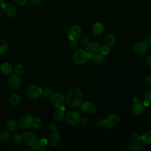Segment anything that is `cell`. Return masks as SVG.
I'll list each match as a JSON object with an SVG mask.
<instances>
[{"mask_svg": "<svg viewBox=\"0 0 151 151\" xmlns=\"http://www.w3.org/2000/svg\"><path fill=\"white\" fill-rule=\"evenodd\" d=\"M66 102L73 107L81 106L83 103V96L80 90L77 88H71L67 94Z\"/></svg>", "mask_w": 151, "mask_h": 151, "instance_id": "cell-1", "label": "cell"}, {"mask_svg": "<svg viewBox=\"0 0 151 151\" xmlns=\"http://www.w3.org/2000/svg\"><path fill=\"white\" fill-rule=\"evenodd\" d=\"M90 58V54L84 50H78L73 55V61L77 65L85 64Z\"/></svg>", "mask_w": 151, "mask_h": 151, "instance_id": "cell-2", "label": "cell"}, {"mask_svg": "<svg viewBox=\"0 0 151 151\" xmlns=\"http://www.w3.org/2000/svg\"><path fill=\"white\" fill-rule=\"evenodd\" d=\"M50 101L52 106L56 109H60L65 106V99L64 96L59 93H55L52 94Z\"/></svg>", "mask_w": 151, "mask_h": 151, "instance_id": "cell-3", "label": "cell"}, {"mask_svg": "<svg viewBox=\"0 0 151 151\" xmlns=\"http://www.w3.org/2000/svg\"><path fill=\"white\" fill-rule=\"evenodd\" d=\"M82 34V29L79 25H75L72 26L68 32V37L70 41H76L79 40Z\"/></svg>", "mask_w": 151, "mask_h": 151, "instance_id": "cell-4", "label": "cell"}, {"mask_svg": "<svg viewBox=\"0 0 151 151\" xmlns=\"http://www.w3.org/2000/svg\"><path fill=\"white\" fill-rule=\"evenodd\" d=\"M81 116L76 111H70L68 112L65 116L66 122L71 126L76 125L80 122Z\"/></svg>", "mask_w": 151, "mask_h": 151, "instance_id": "cell-5", "label": "cell"}, {"mask_svg": "<svg viewBox=\"0 0 151 151\" xmlns=\"http://www.w3.org/2000/svg\"><path fill=\"white\" fill-rule=\"evenodd\" d=\"M27 93L30 98L37 99L42 95V90L37 86L30 85L27 88Z\"/></svg>", "mask_w": 151, "mask_h": 151, "instance_id": "cell-6", "label": "cell"}, {"mask_svg": "<svg viewBox=\"0 0 151 151\" xmlns=\"http://www.w3.org/2000/svg\"><path fill=\"white\" fill-rule=\"evenodd\" d=\"M149 49V45L145 41H140L136 43L134 46V52L139 55H145Z\"/></svg>", "mask_w": 151, "mask_h": 151, "instance_id": "cell-7", "label": "cell"}, {"mask_svg": "<svg viewBox=\"0 0 151 151\" xmlns=\"http://www.w3.org/2000/svg\"><path fill=\"white\" fill-rule=\"evenodd\" d=\"M132 110L135 115H140L143 113L145 106L138 100L137 97H134L133 99V104L132 106Z\"/></svg>", "mask_w": 151, "mask_h": 151, "instance_id": "cell-8", "label": "cell"}, {"mask_svg": "<svg viewBox=\"0 0 151 151\" xmlns=\"http://www.w3.org/2000/svg\"><path fill=\"white\" fill-rule=\"evenodd\" d=\"M32 119H33V117L29 114L24 116L21 117L19 120L18 125L21 129H28V127H31Z\"/></svg>", "mask_w": 151, "mask_h": 151, "instance_id": "cell-9", "label": "cell"}, {"mask_svg": "<svg viewBox=\"0 0 151 151\" xmlns=\"http://www.w3.org/2000/svg\"><path fill=\"white\" fill-rule=\"evenodd\" d=\"M119 122V117L116 114H110L104 119V125L109 128L116 126Z\"/></svg>", "mask_w": 151, "mask_h": 151, "instance_id": "cell-10", "label": "cell"}, {"mask_svg": "<svg viewBox=\"0 0 151 151\" xmlns=\"http://www.w3.org/2000/svg\"><path fill=\"white\" fill-rule=\"evenodd\" d=\"M8 85L13 88H18L21 83V80L20 77L16 74H12L9 76L8 78Z\"/></svg>", "mask_w": 151, "mask_h": 151, "instance_id": "cell-11", "label": "cell"}, {"mask_svg": "<svg viewBox=\"0 0 151 151\" xmlns=\"http://www.w3.org/2000/svg\"><path fill=\"white\" fill-rule=\"evenodd\" d=\"M22 140H24V143L29 146H32L34 143L36 142L37 137L34 133L31 132H25L23 133L22 136Z\"/></svg>", "mask_w": 151, "mask_h": 151, "instance_id": "cell-12", "label": "cell"}, {"mask_svg": "<svg viewBox=\"0 0 151 151\" xmlns=\"http://www.w3.org/2000/svg\"><path fill=\"white\" fill-rule=\"evenodd\" d=\"M2 9L4 14L7 17H12L16 14V8L12 4H5Z\"/></svg>", "mask_w": 151, "mask_h": 151, "instance_id": "cell-13", "label": "cell"}, {"mask_svg": "<svg viewBox=\"0 0 151 151\" xmlns=\"http://www.w3.org/2000/svg\"><path fill=\"white\" fill-rule=\"evenodd\" d=\"M81 108L84 112L88 114H93L96 110V106L94 104V103L90 101H86L83 103Z\"/></svg>", "mask_w": 151, "mask_h": 151, "instance_id": "cell-14", "label": "cell"}, {"mask_svg": "<svg viewBox=\"0 0 151 151\" xmlns=\"http://www.w3.org/2000/svg\"><path fill=\"white\" fill-rule=\"evenodd\" d=\"M61 142V137L57 132H52L48 137V142L52 147L58 146Z\"/></svg>", "mask_w": 151, "mask_h": 151, "instance_id": "cell-15", "label": "cell"}, {"mask_svg": "<svg viewBox=\"0 0 151 151\" xmlns=\"http://www.w3.org/2000/svg\"><path fill=\"white\" fill-rule=\"evenodd\" d=\"M104 31V25L100 22L94 24L91 28V32L94 35L98 36L101 35Z\"/></svg>", "mask_w": 151, "mask_h": 151, "instance_id": "cell-16", "label": "cell"}, {"mask_svg": "<svg viewBox=\"0 0 151 151\" xmlns=\"http://www.w3.org/2000/svg\"><path fill=\"white\" fill-rule=\"evenodd\" d=\"M90 54L89 59L92 60L94 63L98 64H101L105 61V57L100 52H96L94 54Z\"/></svg>", "mask_w": 151, "mask_h": 151, "instance_id": "cell-17", "label": "cell"}, {"mask_svg": "<svg viewBox=\"0 0 151 151\" xmlns=\"http://www.w3.org/2000/svg\"><path fill=\"white\" fill-rule=\"evenodd\" d=\"M129 151H145L146 149L142 143L137 140H135L128 147Z\"/></svg>", "mask_w": 151, "mask_h": 151, "instance_id": "cell-18", "label": "cell"}, {"mask_svg": "<svg viewBox=\"0 0 151 151\" xmlns=\"http://www.w3.org/2000/svg\"><path fill=\"white\" fill-rule=\"evenodd\" d=\"M100 48H101V46L100 44L96 42H88V44L87 45L86 50L89 53L94 54V53L100 52Z\"/></svg>", "mask_w": 151, "mask_h": 151, "instance_id": "cell-19", "label": "cell"}, {"mask_svg": "<svg viewBox=\"0 0 151 151\" xmlns=\"http://www.w3.org/2000/svg\"><path fill=\"white\" fill-rule=\"evenodd\" d=\"M104 42L106 45L109 47H112L115 44V42H116V37L114 35L111 33L107 34L105 36Z\"/></svg>", "mask_w": 151, "mask_h": 151, "instance_id": "cell-20", "label": "cell"}, {"mask_svg": "<svg viewBox=\"0 0 151 151\" xmlns=\"http://www.w3.org/2000/svg\"><path fill=\"white\" fill-rule=\"evenodd\" d=\"M1 70L5 75L10 74L13 71L12 65L9 63H4L1 66Z\"/></svg>", "mask_w": 151, "mask_h": 151, "instance_id": "cell-21", "label": "cell"}, {"mask_svg": "<svg viewBox=\"0 0 151 151\" xmlns=\"http://www.w3.org/2000/svg\"><path fill=\"white\" fill-rule=\"evenodd\" d=\"M9 103L12 106H17L20 103L21 101V97L16 94H12L9 97Z\"/></svg>", "mask_w": 151, "mask_h": 151, "instance_id": "cell-22", "label": "cell"}, {"mask_svg": "<svg viewBox=\"0 0 151 151\" xmlns=\"http://www.w3.org/2000/svg\"><path fill=\"white\" fill-rule=\"evenodd\" d=\"M140 140L146 145L151 144V131L143 134L140 137Z\"/></svg>", "mask_w": 151, "mask_h": 151, "instance_id": "cell-23", "label": "cell"}, {"mask_svg": "<svg viewBox=\"0 0 151 151\" xmlns=\"http://www.w3.org/2000/svg\"><path fill=\"white\" fill-rule=\"evenodd\" d=\"M31 127H32L34 129H35V130H38V129H41L42 127L41 120L38 117L33 118Z\"/></svg>", "mask_w": 151, "mask_h": 151, "instance_id": "cell-24", "label": "cell"}, {"mask_svg": "<svg viewBox=\"0 0 151 151\" xmlns=\"http://www.w3.org/2000/svg\"><path fill=\"white\" fill-rule=\"evenodd\" d=\"M17 128V123L14 120H9L6 124V129L9 132H14Z\"/></svg>", "mask_w": 151, "mask_h": 151, "instance_id": "cell-25", "label": "cell"}, {"mask_svg": "<svg viewBox=\"0 0 151 151\" xmlns=\"http://www.w3.org/2000/svg\"><path fill=\"white\" fill-rule=\"evenodd\" d=\"M53 116H54V119L55 120H57V121H61L63 119V118L64 117V111L61 110V109L57 110H56L54 113Z\"/></svg>", "mask_w": 151, "mask_h": 151, "instance_id": "cell-26", "label": "cell"}, {"mask_svg": "<svg viewBox=\"0 0 151 151\" xmlns=\"http://www.w3.org/2000/svg\"><path fill=\"white\" fill-rule=\"evenodd\" d=\"M11 137L9 131H2L0 132V142H6Z\"/></svg>", "mask_w": 151, "mask_h": 151, "instance_id": "cell-27", "label": "cell"}, {"mask_svg": "<svg viewBox=\"0 0 151 151\" xmlns=\"http://www.w3.org/2000/svg\"><path fill=\"white\" fill-rule=\"evenodd\" d=\"M31 150L33 151H43L45 150L44 145H43L41 142L35 143L32 145Z\"/></svg>", "mask_w": 151, "mask_h": 151, "instance_id": "cell-28", "label": "cell"}, {"mask_svg": "<svg viewBox=\"0 0 151 151\" xmlns=\"http://www.w3.org/2000/svg\"><path fill=\"white\" fill-rule=\"evenodd\" d=\"M8 48L6 42L2 39H0V54H2L6 52Z\"/></svg>", "mask_w": 151, "mask_h": 151, "instance_id": "cell-29", "label": "cell"}, {"mask_svg": "<svg viewBox=\"0 0 151 151\" xmlns=\"http://www.w3.org/2000/svg\"><path fill=\"white\" fill-rule=\"evenodd\" d=\"M52 92H53V91H52V88H51L50 87H47L43 90L42 94L43 95V96L44 97L47 98V97H50L52 96Z\"/></svg>", "mask_w": 151, "mask_h": 151, "instance_id": "cell-30", "label": "cell"}, {"mask_svg": "<svg viewBox=\"0 0 151 151\" xmlns=\"http://www.w3.org/2000/svg\"><path fill=\"white\" fill-rule=\"evenodd\" d=\"M14 70L15 71V72L17 73V74H21L22 73V72L24 71V66L22 64H16L15 66H14Z\"/></svg>", "mask_w": 151, "mask_h": 151, "instance_id": "cell-31", "label": "cell"}, {"mask_svg": "<svg viewBox=\"0 0 151 151\" xmlns=\"http://www.w3.org/2000/svg\"><path fill=\"white\" fill-rule=\"evenodd\" d=\"M22 137L21 135L18 134H14L12 137H11V140L12 142L15 143H19L22 141Z\"/></svg>", "mask_w": 151, "mask_h": 151, "instance_id": "cell-32", "label": "cell"}, {"mask_svg": "<svg viewBox=\"0 0 151 151\" xmlns=\"http://www.w3.org/2000/svg\"><path fill=\"white\" fill-rule=\"evenodd\" d=\"M100 53L104 55H107L110 52V47L107 45H104L100 48Z\"/></svg>", "mask_w": 151, "mask_h": 151, "instance_id": "cell-33", "label": "cell"}, {"mask_svg": "<svg viewBox=\"0 0 151 151\" xmlns=\"http://www.w3.org/2000/svg\"><path fill=\"white\" fill-rule=\"evenodd\" d=\"M144 99L145 100H146L149 101V102H151V88L147 89L144 93Z\"/></svg>", "mask_w": 151, "mask_h": 151, "instance_id": "cell-34", "label": "cell"}, {"mask_svg": "<svg viewBox=\"0 0 151 151\" xmlns=\"http://www.w3.org/2000/svg\"><path fill=\"white\" fill-rule=\"evenodd\" d=\"M130 137L132 140H134L139 141L140 139V136L138 134L137 132H132L130 134Z\"/></svg>", "mask_w": 151, "mask_h": 151, "instance_id": "cell-35", "label": "cell"}, {"mask_svg": "<svg viewBox=\"0 0 151 151\" xmlns=\"http://www.w3.org/2000/svg\"><path fill=\"white\" fill-rule=\"evenodd\" d=\"M94 124L97 126V127H100L102 126L103 125H104V119H96L94 120Z\"/></svg>", "mask_w": 151, "mask_h": 151, "instance_id": "cell-36", "label": "cell"}, {"mask_svg": "<svg viewBox=\"0 0 151 151\" xmlns=\"http://www.w3.org/2000/svg\"><path fill=\"white\" fill-rule=\"evenodd\" d=\"M49 129L52 132H57V126L54 122H50L48 124Z\"/></svg>", "mask_w": 151, "mask_h": 151, "instance_id": "cell-37", "label": "cell"}, {"mask_svg": "<svg viewBox=\"0 0 151 151\" xmlns=\"http://www.w3.org/2000/svg\"><path fill=\"white\" fill-rule=\"evenodd\" d=\"M80 42L83 45H87L89 42V38L87 36H83L82 37H80Z\"/></svg>", "mask_w": 151, "mask_h": 151, "instance_id": "cell-38", "label": "cell"}, {"mask_svg": "<svg viewBox=\"0 0 151 151\" xmlns=\"http://www.w3.org/2000/svg\"><path fill=\"white\" fill-rule=\"evenodd\" d=\"M145 83L147 85H151V74H148L145 79Z\"/></svg>", "mask_w": 151, "mask_h": 151, "instance_id": "cell-39", "label": "cell"}, {"mask_svg": "<svg viewBox=\"0 0 151 151\" xmlns=\"http://www.w3.org/2000/svg\"><path fill=\"white\" fill-rule=\"evenodd\" d=\"M28 0H15L16 4H17L18 5H22L24 4H25Z\"/></svg>", "mask_w": 151, "mask_h": 151, "instance_id": "cell-40", "label": "cell"}, {"mask_svg": "<svg viewBox=\"0 0 151 151\" xmlns=\"http://www.w3.org/2000/svg\"><path fill=\"white\" fill-rule=\"evenodd\" d=\"M31 1L34 5H39L41 2V0H31Z\"/></svg>", "mask_w": 151, "mask_h": 151, "instance_id": "cell-41", "label": "cell"}, {"mask_svg": "<svg viewBox=\"0 0 151 151\" xmlns=\"http://www.w3.org/2000/svg\"><path fill=\"white\" fill-rule=\"evenodd\" d=\"M70 47L71 48H75L77 46V43L76 41H70V43L69 44Z\"/></svg>", "mask_w": 151, "mask_h": 151, "instance_id": "cell-42", "label": "cell"}, {"mask_svg": "<svg viewBox=\"0 0 151 151\" xmlns=\"http://www.w3.org/2000/svg\"><path fill=\"white\" fill-rule=\"evenodd\" d=\"M80 121H81V122L83 124H87L88 123V119L86 117H84L83 119L81 118Z\"/></svg>", "mask_w": 151, "mask_h": 151, "instance_id": "cell-43", "label": "cell"}, {"mask_svg": "<svg viewBox=\"0 0 151 151\" xmlns=\"http://www.w3.org/2000/svg\"><path fill=\"white\" fill-rule=\"evenodd\" d=\"M146 42L148 44V45H151V36L147 37L145 40Z\"/></svg>", "mask_w": 151, "mask_h": 151, "instance_id": "cell-44", "label": "cell"}, {"mask_svg": "<svg viewBox=\"0 0 151 151\" xmlns=\"http://www.w3.org/2000/svg\"><path fill=\"white\" fill-rule=\"evenodd\" d=\"M146 63H147L148 65L151 66V55H150L147 57V60H146Z\"/></svg>", "mask_w": 151, "mask_h": 151, "instance_id": "cell-45", "label": "cell"}, {"mask_svg": "<svg viewBox=\"0 0 151 151\" xmlns=\"http://www.w3.org/2000/svg\"><path fill=\"white\" fill-rule=\"evenodd\" d=\"M43 145H47V140L45 139H41V142H40Z\"/></svg>", "mask_w": 151, "mask_h": 151, "instance_id": "cell-46", "label": "cell"}, {"mask_svg": "<svg viewBox=\"0 0 151 151\" xmlns=\"http://www.w3.org/2000/svg\"><path fill=\"white\" fill-rule=\"evenodd\" d=\"M5 2H4L3 0H0V8H3V7L5 5Z\"/></svg>", "mask_w": 151, "mask_h": 151, "instance_id": "cell-47", "label": "cell"}, {"mask_svg": "<svg viewBox=\"0 0 151 151\" xmlns=\"http://www.w3.org/2000/svg\"><path fill=\"white\" fill-rule=\"evenodd\" d=\"M150 102H149V101H147V100H145V101H144V102H143V104H144V106H148L149 105V103H150Z\"/></svg>", "mask_w": 151, "mask_h": 151, "instance_id": "cell-48", "label": "cell"}, {"mask_svg": "<svg viewBox=\"0 0 151 151\" xmlns=\"http://www.w3.org/2000/svg\"><path fill=\"white\" fill-rule=\"evenodd\" d=\"M1 12H0V18H1Z\"/></svg>", "mask_w": 151, "mask_h": 151, "instance_id": "cell-49", "label": "cell"}]
</instances>
